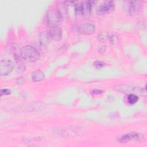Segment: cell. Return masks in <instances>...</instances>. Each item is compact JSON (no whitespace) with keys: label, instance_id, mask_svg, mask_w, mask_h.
Instances as JSON below:
<instances>
[{"label":"cell","instance_id":"obj_1","mask_svg":"<svg viewBox=\"0 0 147 147\" xmlns=\"http://www.w3.org/2000/svg\"><path fill=\"white\" fill-rule=\"evenodd\" d=\"M20 56L24 60L32 63L39 59L40 54L34 47L30 45H25L21 49Z\"/></svg>","mask_w":147,"mask_h":147},{"label":"cell","instance_id":"obj_15","mask_svg":"<svg viewBox=\"0 0 147 147\" xmlns=\"http://www.w3.org/2000/svg\"><path fill=\"white\" fill-rule=\"evenodd\" d=\"M127 101L130 104V105H134L136 103H137V102L138 100V97L134 94H130L128 95L127 98Z\"/></svg>","mask_w":147,"mask_h":147},{"label":"cell","instance_id":"obj_5","mask_svg":"<svg viewBox=\"0 0 147 147\" xmlns=\"http://www.w3.org/2000/svg\"><path fill=\"white\" fill-rule=\"evenodd\" d=\"M144 138V136L141 134L136 132H131L121 136L118 139V141L120 142H126L130 141H140Z\"/></svg>","mask_w":147,"mask_h":147},{"label":"cell","instance_id":"obj_17","mask_svg":"<svg viewBox=\"0 0 147 147\" xmlns=\"http://www.w3.org/2000/svg\"><path fill=\"white\" fill-rule=\"evenodd\" d=\"M105 64L104 62L102 61H99V60H97V61H95L94 63V65L95 66V67L97 69H99L100 68H102L103 66H105Z\"/></svg>","mask_w":147,"mask_h":147},{"label":"cell","instance_id":"obj_3","mask_svg":"<svg viewBox=\"0 0 147 147\" xmlns=\"http://www.w3.org/2000/svg\"><path fill=\"white\" fill-rule=\"evenodd\" d=\"M114 9V3L112 1H105L101 3L96 10L98 14L103 15L110 13L113 11Z\"/></svg>","mask_w":147,"mask_h":147},{"label":"cell","instance_id":"obj_21","mask_svg":"<svg viewBox=\"0 0 147 147\" xmlns=\"http://www.w3.org/2000/svg\"><path fill=\"white\" fill-rule=\"evenodd\" d=\"M92 92V94H99L102 93V91L99 90H94Z\"/></svg>","mask_w":147,"mask_h":147},{"label":"cell","instance_id":"obj_13","mask_svg":"<svg viewBox=\"0 0 147 147\" xmlns=\"http://www.w3.org/2000/svg\"><path fill=\"white\" fill-rule=\"evenodd\" d=\"M75 11L76 15H83V2H78L75 5Z\"/></svg>","mask_w":147,"mask_h":147},{"label":"cell","instance_id":"obj_8","mask_svg":"<svg viewBox=\"0 0 147 147\" xmlns=\"http://www.w3.org/2000/svg\"><path fill=\"white\" fill-rule=\"evenodd\" d=\"M95 28L94 25L89 23H85L81 24L78 27L79 32L85 35H90L95 32Z\"/></svg>","mask_w":147,"mask_h":147},{"label":"cell","instance_id":"obj_12","mask_svg":"<svg viewBox=\"0 0 147 147\" xmlns=\"http://www.w3.org/2000/svg\"><path fill=\"white\" fill-rule=\"evenodd\" d=\"M94 2H95L93 1H88L83 2V15L88 16L90 14L92 6L94 3Z\"/></svg>","mask_w":147,"mask_h":147},{"label":"cell","instance_id":"obj_14","mask_svg":"<svg viewBox=\"0 0 147 147\" xmlns=\"http://www.w3.org/2000/svg\"><path fill=\"white\" fill-rule=\"evenodd\" d=\"M109 34L107 32H102L98 35V40L102 42H105L109 39Z\"/></svg>","mask_w":147,"mask_h":147},{"label":"cell","instance_id":"obj_16","mask_svg":"<svg viewBox=\"0 0 147 147\" xmlns=\"http://www.w3.org/2000/svg\"><path fill=\"white\" fill-rule=\"evenodd\" d=\"M109 40H110V42L111 44L116 45L118 42V37L117 35L113 34L109 37Z\"/></svg>","mask_w":147,"mask_h":147},{"label":"cell","instance_id":"obj_7","mask_svg":"<svg viewBox=\"0 0 147 147\" xmlns=\"http://www.w3.org/2000/svg\"><path fill=\"white\" fill-rule=\"evenodd\" d=\"M125 10L128 14L134 15L140 11V6L136 1H127L125 4Z\"/></svg>","mask_w":147,"mask_h":147},{"label":"cell","instance_id":"obj_20","mask_svg":"<svg viewBox=\"0 0 147 147\" xmlns=\"http://www.w3.org/2000/svg\"><path fill=\"white\" fill-rule=\"evenodd\" d=\"M25 81V79L24 78H22V77H21V78H19L17 79L16 80V83L17 84H22V83H24V82Z\"/></svg>","mask_w":147,"mask_h":147},{"label":"cell","instance_id":"obj_4","mask_svg":"<svg viewBox=\"0 0 147 147\" xmlns=\"http://www.w3.org/2000/svg\"><path fill=\"white\" fill-rule=\"evenodd\" d=\"M14 68V63L8 59L2 60L0 62V75L5 76L10 74Z\"/></svg>","mask_w":147,"mask_h":147},{"label":"cell","instance_id":"obj_6","mask_svg":"<svg viewBox=\"0 0 147 147\" xmlns=\"http://www.w3.org/2000/svg\"><path fill=\"white\" fill-rule=\"evenodd\" d=\"M115 88L121 91L122 92L126 94H142V89L140 87H134L128 85H118L115 86Z\"/></svg>","mask_w":147,"mask_h":147},{"label":"cell","instance_id":"obj_18","mask_svg":"<svg viewBox=\"0 0 147 147\" xmlns=\"http://www.w3.org/2000/svg\"><path fill=\"white\" fill-rule=\"evenodd\" d=\"M11 92V91L7 88L2 89L1 91V95L2 96L3 95H9Z\"/></svg>","mask_w":147,"mask_h":147},{"label":"cell","instance_id":"obj_10","mask_svg":"<svg viewBox=\"0 0 147 147\" xmlns=\"http://www.w3.org/2000/svg\"><path fill=\"white\" fill-rule=\"evenodd\" d=\"M38 38L40 45L44 47L47 46L50 42L51 39L49 34V33L47 31H43L41 32L39 34Z\"/></svg>","mask_w":147,"mask_h":147},{"label":"cell","instance_id":"obj_9","mask_svg":"<svg viewBox=\"0 0 147 147\" xmlns=\"http://www.w3.org/2000/svg\"><path fill=\"white\" fill-rule=\"evenodd\" d=\"M48 33L51 38L55 41H59L62 38V31L59 26L50 28Z\"/></svg>","mask_w":147,"mask_h":147},{"label":"cell","instance_id":"obj_2","mask_svg":"<svg viewBox=\"0 0 147 147\" xmlns=\"http://www.w3.org/2000/svg\"><path fill=\"white\" fill-rule=\"evenodd\" d=\"M62 14L60 11L57 9H51L46 14L45 21L47 24L51 27L58 26L62 21Z\"/></svg>","mask_w":147,"mask_h":147},{"label":"cell","instance_id":"obj_11","mask_svg":"<svg viewBox=\"0 0 147 147\" xmlns=\"http://www.w3.org/2000/svg\"><path fill=\"white\" fill-rule=\"evenodd\" d=\"M44 72L40 69L36 70L33 71L31 75L32 80L34 82H38L41 81L44 78Z\"/></svg>","mask_w":147,"mask_h":147},{"label":"cell","instance_id":"obj_19","mask_svg":"<svg viewBox=\"0 0 147 147\" xmlns=\"http://www.w3.org/2000/svg\"><path fill=\"white\" fill-rule=\"evenodd\" d=\"M106 47L105 46V45H103L101 47L99 48V49H98V52L100 53H104L105 52H106Z\"/></svg>","mask_w":147,"mask_h":147}]
</instances>
